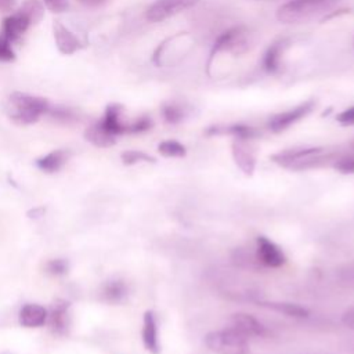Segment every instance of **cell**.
Returning a JSON list of instances; mask_svg holds the SVG:
<instances>
[{"label":"cell","instance_id":"cell-1","mask_svg":"<svg viewBox=\"0 0 354 354\" xmlns=\"http://www.w3.org/2000/svg\"><path fill=\"white\" fill-rule=\"evenodd\" d=\"M335 158V153H325L322 147H300L275 152L270 156L271 162L290 170H307L325 165Z\"/></svg>","mask_w":354,"mask_h":354},{"label":"cell","instance_id":"cell-2","mask_svg":"<svg viewBox=\"0 0 354 354\" xmlns=\"http://www.w3.org/2000/svg\"><path fill=\"white\" fill-rule=\"evenodd\" d=\"M339 0H289L277 10V19L286 25L306 24L332 10Z\"/></svg>","mask_w":354,"mask_h":354},{"label":"cell","instance_id":"cell-3","mask_svg":"<svg viewBox=\"0 0 354 354\" xmlns=\"http://www.w3.org/2000/svg\"><path fill=\"white\" fill-rule=\"evenodd\" d=\"M8 113L12 120L21 124H32L48 112L50 104L46 98L14 91L8 98Z\"/></svg>","mask_w":354,"mask_h":354},{"label":"cell","instance_id":"cell-4","mask_svg":"<svg viewBox=\"0 0 354 354\" xmlns=\"http://www.w3.org/2000/svg\"><path fill=\"white\" fill-rule=\"evenodd\" d=\"M250 44H252V35L245 26L236 25V26L228 28L227 30L220 33L214 40V44L210 51L209 62L223 55H228V57L242 55L246 51H249Z\"/></svg>","mask_w":354,"mask_h":354},{"label":"cell","instance_id":"cell-5","mask_svg":"<svg viewBox=\"0 0 354 354\" xmlns=\"http://www.w3.org/2000/svg\"><path fill=\"white\" fill-rule=\"evenodd\" d=\"M205 346L216 354H248L249 339L234 329L227 326L217 330H210L205 335Z\"/></svg>","mask_w":354,"mask_h":354},{"label":"cell","instance_id":"cell-6","mask_svg":"<svg viewBox=\"0 0 354 354\" xmlns=\"http://www.w3.org/2000/svg\"><path fill=\"white\" fill-rule=\"evenodd\" d=\"M192 46L194 40L188 33H177L158 46L153 51L152 61L158 66H173L191 51Z\"/></svg>","mask_w":354,"mask_h":354},{"label":"cell","instance_id":"cell-7","mask_svg":"<svg viewBox=\"0 0 354 354\" xmlns=\"http://www.w3.org/2000/svg\"><path fill=\"white\" fill-rule=\"evenodd\" d=\"M315 105H317L315 100L310 98L290 109L275 113L268 119L267 127L272 133H281V131L289 129L290 126H293L295 123H297L299 120H301L303 118H306L307 115H310L314 111Z\"/></svg>","mask_w":354,"mask_h":354},{"label":"cell","instance_id":"cell-8","mask_svg":"<svg viewBox=\"0 0 354 354\" xmlns=\"http://www.w3.org/2000/svg\"><path fill=\"white\" fill-rule=\"evenodd\" d=\"M199 0H155L147 10L145 17L151 22H160L187 8L198 4Z\"/></svg>","mask_w":354,"mask_h":354},{"label":"cell","instance_id":"cell-9","mask_svg":"<svg viewBox=\"0 0 354 354\" xmlns=\"http://www.w3.org/2000/svg\"><path fill=\"white\" fill-rule=\"evenodd\" d=\"M256 256L264 268H279L286 264L283 250L267 236L259 235L256 238Z\"/></svg>","mask_w":354,"mask_h":354},{"label":"cell","instance_id":"cell-10","mask_svg":"<svg viewBox=\"0 0 354 354\" xmlns=\"http://www.w3.org/2000/svg\"><path fill=\"white\" fill-rule=\"evenodd\" d=\"M230 326L245 335L248 339L249 337H266L268 336V329L267 326L257 319L254 315L245 313V311H238L234 313L230 317Z\"/></svg>","mask_w":354,"mask_h":354},{"label":"cell","instance_id":"cell-11","mask_svg":"<svg viewBox=\"0 0 354 354\" xmlns=\"http://www.w3.org/2000/svg\"><path fill=\"white\" fill-rule=\"evenodd\" d=\"M231 153L238 169L245 176H253L256 170V155L250 145V140L234 138L231 144Z\"/></svg>","mask_w":354,"mask_h":354},{"label":"cell","instance_id":"cell-12","mask_svg":"<svg viewBox=\"0 0 354 354\" xmlns=\"http://www.w3.org/2000/svg\"><path fill=\"white\" fill-rule=\"evenodd\" d=\"M290 47V40L288 37H281L275 40L264 53L261 59V66L268 73H278L282 69L283 57Z\"/></svg>","mask_w":354,"mask_h":354},{"label":"cell","instance_id":"cell-13","mask_svg":"<svg viewBox=\"0 0 354 354\" xmlns=\"http://www.w3.org/2000/svg\"><path fill=\"white\" fill-rule=\"evenodd\" d=\"M253 303L257 306L271 310L274 313L283 314L290 318H308L310 317V310L301 304L297 303H290V301H278V300H263V299H253Z\"/></svg>","mask_w":354,"mask_h":354},{"label":"cell","instance_id":"cell-14","mask_svg":"<svg viewBox=\"0 0 354 354\" xmlns=\"http://www.w3.org/2000/svg\"><path fill=\"white\" fill-rule=\"evenodd\" d=\"M69 307L71 303L62 299L55 300L47 315L50 329L54 335H65L69 325Z\"/></svg>","mask_w":354,"mask_h":354},{"label":"cell","instance_id":"cell-15","mask_svg":"<svg viewBox=\"0 0 354 354\" xmlns=\"http://www.w3.org/2000/svg\"><path fill=\"white\" fill-rule=\"evenodd\" d=\"M141 337H142L144 347H145L151 354H159V353H160L158 322H156L155 313L151 311V310H148V311L144 313Z\"/></svg>","mask_w":354,"mask_h":354},{"label":"cell","instance_id":"cell-16","mask_svg":"<svg viewBox=\"0 0 354 354\" xmlns=\"http://www.w3.org/2000/svg\"><path fill=\"white\" fill-rule=\"evenodd\" d=\"M206 136H232L234 138H246L253 140L259 136V131L248 124L243 123H232V124H214L206 129Z\"/></svg>","mask_w":354,"mask_h":354},{"label":"cell","instance_id":"cell-17","mask_svg":"<svg viewBox=\"0 0 354 354\" xmlns=\"http://www.w3.org/2000/svg\"><path fill=\"white\" fill-rule=\"evenodd\" d=\"M122 115H123V106L120 104H109L105 109L104 118L100 122L113 136L124 134L127 129V123L123 122Z\"/></svg>","mask_w":354,"mask_h":354},{"label":"cell","instance_id":"cell-18","mask_svg":"<svg viewBox=\"0 0 354 354\" xmlns=\"http://www.w3.org/2000/svg\"><path fill=\"white\" fill-rule=\"evenodd\" d=\"M48 311L35 303H28L22 306L19 311V324L25 328H39L47 322Z\"/></svg>","mask_w":354,"mask_h":354},{"label":"cell","instance_id":"cell-19","mask_svg":"<svg viewBox=\"0 0 354 354\" xmlns=\"http://www.w3.org/2000/svg\"><path fill=\"white\" fill-rule=\"evenodd\" d=\"M54 39L58 50L62 54H73L80 48V41L77 37L66 28L59 21L54 22Z\"/></svg>","mask_w":354,"mask_h":354},{"label":"cell","instance_id":"cell-20","mask_svg":"<svg viewBox=\"0 0 354 354\" xmlns=\"http://www.w3.org/2000/svg\"><path fill=\"white\" fill-rule=\"evenodd\" d=\"M129 296V286L123 279H109L101 288V299L109 304H120Z\"/></svg>","mask_w":354,"mask_h":354},{"label":"cell","instance_id":"cell-21","mask_svg":"<svg viewBox=\"0 0 354 354\" xmlns=\"http://www.w3.org/2000/svg\"><path fill=\"white\" fill-rule=\"evenodd\" d=\"M84 138L91 142L93 145L98 147V148H108L115 145L116 142V136H113L112 133H109L102 124L101 122H95L91 126H88L84 131Z\"/></svg>","mask_w":354,"mask_h":354},{"label":"cell","instance_id":"cell-22","mask_svg":"<svg viewBox=\"0 0 354 354\" xmlns=\"http://www.w3.org/2000/svg\"><path fill=\"white\" fill-rule=\"evenodd\" d=\"M29 26L30 24L26 21V18L17 11L15 14H11L10 17L4 18L3 35L12 43V41H17Z\"/></svg>","mask_w":354,"mask_h":354},{"label":"cell","instance_id":"cell-23","mask_svg":"<svg viewBox=\"0 0 354 354\" xmlns=\"http://www.w3.org/2000/svg\"><path fill=\"white\" fill-rule=\"evenodd\" d=\"M69 159V151L66 149H55L50 153L39 158L36 160V166L46 173H55L62 169V166Z\"/></svg>","mask_w":354,"mask_h":354},{"label":"cell","instance_id":"cell-24","mask_svg":"<svg viewBox=\"0 0 354 354\" xmlns=\"http://www.w3.org/2000/svg\"><path fill=\"white\" fill-rule=\"evenodd\" d=\"M231 260L234 263V266L243 268V270H250V271H261L264 270V267L260 264L256 252H250L249 249L245 248H236L232 252Z\"/></svg>","mask_w":354,"mask_h":354},{"label":"cell","instance_id":"cell-25","mask_svg":"<svg viewBox=\"0 0 354 354\" xmlns=\"http://www.w3.org/2000/svg\"><path fill=\"white\" fill-rule=\"evenodd\" d=\"M187 108L184 104L177 101H167L160 106V115L169 124H178L187 118Z\"/></svg>","mask_w":354,"mask_h":354},{"label":"cell","instance_id":"cell-26","mask_svg":"<svg viewBox=\"0 0 354 354\" xmlns=\"http://www.w3.org/2000/svg\"><path fill=\"white\" fill-rule=\"evenodd\" d=\"M18 12H21L26 18V21L32 25L39 22L43 18L44 6L40 0H25L21 8L18 10Z\"/></svg>","mask_w":354,"mask_h":354},{"label":"cell","instance_id":"cell-27","mask_svg":"<svg viewBox=\"0 0 354 354\" xmlns=\"http://www.w3.org/2000/svg\"><path fill=\"white\" fill-rule=\"evenodd\" d=\"M158 152L165 158H184L187 148L177 140H165L158 145Z\"/></svg>","mask_w":354,"mask_h":354},{"label":"cell","instance_id":"cell-28","mask_svg":"<svg viewBox=\"0 0 354 354\" xmlns=\"http://www.w3.org/2000/svg\"><path fill=\"white\" fill-rule=\"evenodd\" d=\"M120 159L124 165L130 166V165H136V163H140V162H147V163H155L156 159L142 151H137V149H129V151H124L122 152L120 155Z\"/></svg>","mask_w":354,"mask_h":354},{"label":"cell","instance_id":"cell-29","mask_svg":"<svg viewBox=\"0 0 354 354\" xmlns=\"http://www.w3.org/2000/svg\"><path fill=\"white\" fill-rule=\"evenodd\" d=\"M151 127H152V119L148 115H141L133 122L127 123L126 133H131V134L144 133V131H148Z\"/></svg>","mask_w":354,"mask_h":354},{"label":"cell","instance_id":"cell-30","mask_svg":"<svg viewBox=\"0 0 354 354\" xmlns=\"http://www.w3.org/2000/svg\"><path fill=\"white\" fill-rule=\"evenodd\" d=\"M336 278L340 285L354 289V263L340 267L336 271Z\"/></svg>","mask_w":354,"mask_h":354},{"label":"cell","instance_id":"cell-31","mask_svg":"<svg viewBox=\"0 0 354 354\" xmlns=\"http://www.w3.org/2000/svg\"><path fill=\"white\" fill-rule=\"evenodd\" d=\"M333 169L342 174H354V155H346L336 158Z\"/></svg>","mask_w":354,"mask_h":354},{"label":"cell","instance_id":"cell-32","mask_svg":"<svg viewBox=\"0 0 354 354\" xmlns=\"http://www.w3.org/2000/svg\"><path fill=\"white\" fill-rule=\"evenodd\" d=\"M68 261L65 259H53L47 261L46 264V271L51 275H65L68 272Z\"/></svg>","mask_w":354,"mask_h":354},{"label":"cell","instance_id":"cell-33","mask_svg":"<svg viewBox=\"0 0 354 354\" xmlns=\"http://www.w3.org/2000/svg\"><path fill=\"white\" fill-rule=\"evenodd\" d=\"M14 59H15V53L11 47V41L4 35H0V61L11 62Z\"/></svg>","mask_w":354,"mask_h":354},{"label":"cell","instance_id":"cell-34","mask_svg":"<svg viewBox=\"0 0 354 354\" xmlns=\"http://www.w3.org/2000/svg\"><path fill=\"white\" fill-rule=\"evenodd\" d=\"M47 113H50L53 118H55L58 120H62V122H69V120H72L75 118L72 111H69L66 108H62V106H54V108L50 106Z\"/></svg>","mask_w":354,"mask_h":354},{"label":"cell","instance_id":"cell-35","mask_svg":"<svg viewBox=\"0 0 354 354\" xmlns=\"http://www.w3.org/2000/svg\"><path fill=\"white\" fill-rule=\"evenodd\" d=\"M336 120L342 124V126H353L354 124V105L342 111L337 116Z\"/></svg>","mask_w":354,"mask_h":354},{"label":"cell","instance_id":"cell-36","mask_svg":"<svg viewBox=\"0 0 354 354\" xmlns=\"http://www.w3.org/2000/svg\"><path fill=\"white\" fill-rule=\"evenodd\" d=\"M46 7L54 12H62L68 8V0H43Z\"/></svg>","mask_w":354,"mask_h":354},{"label":"cell","instance_id":"cell-37","mask_svg":"<svg viewBox=\"0 0 354 354\" xmlns=\"http://www.w3.org/2000/svg\"><path fill=\"white\" fill-rule=\"evenodd\" d=\"M342 324L346 328L354 330V306L346 308V311L342 314Z\"/></svg>","mask_w":354,"mask_h":354},{"label":"cell","instance_id":"cell-38","mask_svg":"<svg viewBox=\"0 0 354 354\" xmlns=\"http://www.w3.org/2000/svg\"><path fill=\"white\" fill-rule=\"evenodd\" d=\"M17 0H0V11L8 12L15 7Z\"/></svg>","mask_w":354,"mask_h":354},{"label":"cell","instance_id":"cell-39","mask_svg":"<svg viewBox=\"0 0 354 354\" xmlns=\"http://www.w3.org/2000/svg\"><path fill=\"white\" fill-rule=\"evenodd\" d=\"M79 1L86 7H98V6L104 4L106 0H79Z\"/></svg>","mask_w":354,"mask_h":354},{"label":"cell","instance_id":"cell-40","mask_svg":"<svg viewBox=\"0 0 354 354\" xmlns=\"http://www.w3.org/2000/svg\"><path fill=\"white\" fill-rule=\"evenodd\" d=\"M256 1H270V0H256Z\"/></svg>","mask_w":354,"mask_h":354}]
</instances>
